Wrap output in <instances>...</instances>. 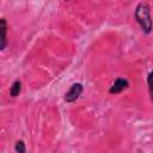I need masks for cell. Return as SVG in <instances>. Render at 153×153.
<instances>
[{
  "label": "cell",
  "instance_id": "obj_1",
  "mask_svg": "<svg viewBox=\"0 0 153 153\" xmlns=\"http://www.w3.org/2000/svg\"><path fill=\"white\" fill-rule=\"evenodd\" d=\"M135 19L145 33H149L152 31L153 23H152V18H151V8L147 2L137 4V6L135 8Z\"/></svg>",
  "mask_w": 153,
  "mask_h": 153
},
{
  "label": "cell",
  "instance_id": "obj_2",
  "mask_svg": "<svg viewBox=\"0 0 153 153\" xmlns=\"http://www.w3.org/2000/svg\"><path fill=\"white\" fill-rule=\"evenodd\" d=\"M82 93V85L80 82H75L71 86V88L66 92L65 94V100L67 103H73L75 102Z\"/></svg>",
  "mask_w": 153,
  "mask_h": 153
},
{
  "label": "cell",
  "instance_id": "obj_3",
  "mask_svg": "<svg viewBox=\"0 0 153 153\" xmlns=\"http://www.w3.org/2000/svg\"><path fill=\"white\" fill-rule=\"evenodd\" d=\"M128 86H129L128 80L122 79V78H118V79L115 80V82H114L112 86L110 87L109 92H110V93H120V92H122L123 90H126Z\"/></svg>",
  "mask_w": 153,
  "mask_h": 153
},
{
  "label": "cell",
  "instance_id": "obj_4",
  "mask_svg": "<svg viewBox=\"0 0 153 153\" xmlns=\"http://www.w3.org/2000/svg\"><path fill=\"white\" fill-rule=\"evenodd\" d=\"M0 32H1V50H4L6 48V44H7V41H6V33H7V24H6V20L5 18H1L0 19Z\"/></svg>",
  "mask_w": 153,
  "mask_h": 153
},
{
  "label": "cell",
  "instance_id": "obj_5",
  "mask_svg": "<svg viewBox=\"0 0 153 153\" xmlns=\"http://www.w3.org/2000/svg\"><path fill=\"white\" fill-rule=\"evenodd\" d=\"M20 91H22V84H20V81H19V80H16V81L12 84V86H11L10 94H11V97H13V98H14V97L19 96Z\"/></svg>",
  "mask_w": 153,
  "mask_h": 153
},
{
  "label": "cell",
  "instance_id": "obj_6",
  "mask_svg": "<svg viewBox=\"0 0 153 153\" xmlns=\"http://www.w3.org/2000/svg\"><path fill=\"white\" fill-rule=\"evenodd\" d=\"M147 84H148V90H149V96L153 102V72H151L147 76Z\"/></svg>",
  "mask_w": 153,
  "mask_h": 153
},
{
  "label": "cell",
  "instance_id": "obj_7",
  "mask_svg": "<svg viewBox=\"0 0 153 153\" xmlns=\"http://www.w3.org/2000/svg\"><path fill=\"white\" fill-rule=\"evenodd\" d=\"M14 149H16L17 153H25V152H26V147H25L24 141H22V140L17 141V143H16V146H14Z\"/></svg>",
  "mask_w": 153,
  "mask_h": 153
}]
</instances>
